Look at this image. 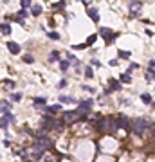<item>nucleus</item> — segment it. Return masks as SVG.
<instances>
[{
    "instance_id": "nucleus-26",
    "label": "nucleus",
    "mask_w": 155,
    "mask_h": 162,
    "mask_svg": "<svg viewBox=\"0 0 155 162\" xmlns=\"http://www.w3.org/2000/svg\"><path fill=\"white\" fill-rule=\"evenodd\" d=\"M85 76H87V78H92V76H94V70H92V69L88 67V69L85 70Z\"/></svg>"
},
{
    "instance_id": "nucleus-25",
    "label": "nucleus",
    "mask_w": 155,
    "mask_h": 162,
    "mask_svg": "<svg viewBox=\"0 0 155 162\" xmlns=\"http://www.w3.org/2000/svg\"><path fill=\"white\" fill-rule=\"evenodd\" d=\"M47 36H49V38H53V40H60V34H58V32H49Z\"/></svg>"
},
{
    "instance_id": "nucleus-31",
    "label": "nucleus",
    "mask_w": 155,
    "mask_h": 162,
    "mask_svg": "<svg viewBox=\"0 0 155 162\" xmlns=\"http://www.w3.org/2000/svg\"><path fill=\"white\" fill-rule=\"evenodd\" d=\"M146 79H148V81H151V79H153V74H150V72H148V74H146Z\"/></svg>"
},
{
    "instance_id": "nucleus-15",
    "label": "nucleus",
    "mask_w": 155,
    "mask_h": 162,
    "mask_svg": "<svg viewBox=\"0 0 155 162\" xmlns=\"http://www.w3.org/2000/svg\"><path fill=\"white\" fill-rule=\"evenodd\" d=\"M96 38H97V34H90L88 38H87V43H85V47H88V45H92V43L96 41Z\"/></svg>"
},
{
    "instance_id": "nucleus-30",
    "label": "nucleus",
    "mask_w": 155,
    "mask_h": 162,
    "mask_svg": "<svg viewBox=\"0 0 155 162\" xmlns=\"http://www.w3.org/2000/svg\"><path fill=\"white\" fill-rule=\"evenodd\" d=\"M6 85H7V86H15V83H13L11 79H6Z\"/></svg>"
},
{
    "instance_id": "nucleus-7",
    "label": "nucleus",
    "mask_w": 155,
    "mask_h": 162,
    "mask_svg": "<svg viewBox=\"0 0 155 162\" xmlns=\"http://www.w3.org/2000/svg\"><path fill=\"white\" fill-rule=\"evenodd\" d=\"M88 16L92 18V22H99V13H97L96 7H90L88 9Z\"/></svg>"
},
{
    "instance_id": "nucleus-18",
    "label": "nucleus",
    "mask_w": 155,
    "mask_h": 162,
    "mask_svg": "<svg viewBox=\"0 0 155 162\" xmlns=\"http://www.w3.org/2000/svg\"><path fill=\"white\" fill-rule=\"evenodd\" d=\"M117 56H119V58H123V60H128V58H130V52H128V50H119Z\"/></svg>"
},
{
    "instance_id": "nucleus-12",
    "label": "nucleus",
    "mask_w": 155,
    "mask_h": 162,
    "mask_svg": "<svg viewBox=\"0 0 155 162\" xmlns=\"http://www.w3.org/2000/svg\"><path fill=\"white\" fill-rule=\"evenodd\" d=\"M31 13H33L34 16H38V15H42V6H38V4H34V6H33V9H31Z\"/></svg>"
},
{
    "instance_id": "nucleus-10",
    "label": "nucleus",
    "mask_w": 155,
    "mask_h": 162,
    "mask_svg": "<svg viewBox=\"0 0 155 162\" xmlns=\"http://www.w3.org/2000/svg\"><path fill=\"white\" fill-rule=\"evenodd\" d=\"M0 31H2V34H11V25H9V24H2V25H0Z\"/></svg>"
},
{
    "instance_id": "nucleus-17",
    "label": "nucleus",
    "mask_w": 155,
    "mask_h": 162,
    "mask_svg": "<svg viewBox=\"0 0 155 162\" xmlns=\"http://www.w3.org/2000/svg\"><path fill=\"white\" fill-rule=\"evenodd\" d=\"M60 101H61V103H74V99L69 97V95H60Z\"/></svg>"
},
{
    "instance_id": "nucleus-6",
    "label": "nucleus",
    "mask_w": 155,
    "mask_h": 162,
    "mask_svg": "<svg viewBox=\"0 0 155 162\" xmlns=\"http://www.w3.org/2000/svg\"><path fill=\"white\" fill-rule=\"evenodd\" d=\"M7 49H9V52L11 54H18L20 52V45L16 41H7Z\"/></svg>"
},
{
    "instance_id": "nucleus-21",
    "label": "nucleus",
    "mask_w": 155,
    "mask_h": 162,
    "mask_svg": "<svg viewBox=\"0 0 155 162\" xmlns=\"http://www.w3.org/2000/svg\"><path fill=\"white\" fill-rule=\"evenodd\" d=\"M60 67H61V70H67V69H69V61H65V60L61 61V60H60Z\"/></svg>"
},
{
    "instance_id": "nucleus-27",
    "label": "nucleus",
    "mask_w": 155,
    "mask_h": 162,
    "mask_svg": "<svg viewBox=\"0 0 155 162\" xmlns=\"http://www.w3.org/2000/svg\"><path fill=\"white\" fill-rule=\"evenodd\" d=\"M135 69H139V65H137V63H132V65H130V69H128V74H130V72H133Z\"/></svg>"
},
{
    "instance_id": "nucleus-19",
    "label": "nucleus",
    "mask_w": 155,
    "mask_h": 162,
    "mask_svg": "<svg viewBox=\"0 0 155 162\" xmlns=\"http://www.w3.org/2000/svg\"><path fill=\"white\" fill-rule=\"evenodd\" d=\"M27 15H29V13H27L25 9H20V11H18V16H16V18H20V20H24V18H25Z\"/></svg>"
},
{
    "instance_id": "nucleus-3",
    "label": "nucleus",
    "mask_w": 155,
    "mask_h": 162,
    "mask_svg": "<svg viewBox=\"0 0 155 162\" xmlns=\"http://www.w3.org/2000/svg\"><path fill=\"white\" fill-rule=\"evenodd\" d=\"M99 34L105 38L107 41H114V40L117 38V34H116V32H112L108 27H101V29H99Z\"/></svg>"
},
{
    "instance_id": "nucleus-29",
    "label": "nucleus",
    "mask_w": 155,
    "mask_h": 162,
    "mask_svg": "<svg viewBox=\"0 0 155 162\" xmlns=\"http://www.w3.org/2000/svg\"><path fill=\"white\" fill-rule=\"evenodd\" d=\"M20 99H22V94H13V101L15 103H18Z\"/></svg>"
},
{
    "instance_id": "nucleus-4",
    "label": "nucleus",
    "mask_w": 155,
    "mask_h": 162,
    "mask_svg": "<svg viewBox=\"0 0 155 162\" xmlns=\"http://www.w3.org/2000/svg\"><path fill=\"white\" fill-rule=\"evenodd\" d=\"M117 124H121V128H125L126 132H130L132 130V124H130V119L126 115H119L117 117Z\"/></svg>"
},
{
    "instance_id": "nucleus-1",
    "label": "nucleus",
    "mask_w": 155,
    "mask_h": 162,
    "mask_svg": "<svg viewBox=\"0 0 155 162\" xmlns=\"http://www.w3.org/2000/svg\"><path fill=\"white\" fill-rule=\"evenodd\" d=\"M54 144H53V140H49V139H40V140H36L34 142V153H33V157L38 160L40 158V155H42V151H45V149H50Z\"/></svg>"
},
{
    "instance_id": "nucleus-20",
    "label": "nucleus",
    "mask_w": 155,
    "mask_h": 162,
    "mask_svg": "<svg viewBox=\"0 0 155 162\" xmlns=\"http://www.w3.org/2000/svg\"><path fill=\"white\" fill-rule=\"evenodd\" d=\"M31 6H33L31 0H22V9H27V7H31Z\"/></svg>"
},
{
    "instance_id": "nucleus-16",
    "label": "nucleus",
    "mask_w": 155,
    "mask_h": 162,
    "mask_svg": "<svg viewBox=\"0 0 155 162\" xmlns=\"http://www.w3.org/2000/svg\"><path fill=\"white\" fill-rule=\"evenodd\" d=\"M7 124H9V119L4 115L2 119H0V128H4V130H6V128H7Z\"/></svg>"
},
{
    "instance_id": "nucleus-5",
    "label": "nucleus",
    "mask_w": 155,
    "mask_h": 162,
    "mask_svg": "<svg viewBox=\"0 0 155 162\" xmlns=\"http://www.w3.org/2000/svg\"><path fill=\"white\" fill-rule=\"evenodd\" d=\"M61 117H63V121L65 123H74L76 119H78V112H61Z\"/></svg>"
},
{
    "instance_id": "nucleus-24",
    "label": "nucleus",
    "mask_w": 155,
    "mask_h": 162,
    "mask_svg": "<svg viewBox=\"0 0 155 162\" xmlns=\"http://www.w3.org/2000/svg\"><path fill=\"white\" fill-rule=\"evenodd\" d=\"M53 7H54V9H63V7H65V2H63V0H61V2H56Z\"/></svg>"
},
{
    "instance_id": "nucleus-22",
    "label": "nucleus",
    "mask_w": 155,
    "mask_h": 162,
    "mask_svg": "<svg viewBox=\"0 0 155 162\" xmlns=\"http://www.w3.org/2000/svg\"><path fill=\"white\" fill-rule=\"evenodd\" d=\"M121 81H125V83H130V81H132L130 74H123V76H121Z\"/></svg>"
},
{
    "instance_id": "nucleus-11",
    "label": "nucleus",
    "mask_w": 155,
    "mask_h": 162,
    "mask_svg": "<svg viewBox=\"0 0 155 162\" xmlns=\"http://www.w3.org/2000/svg\"><path fill=\"white\" fill-rule=\"evenodd\" d=\"M49 61H60V52L58 50H53L49 54Z\"/></svg>"
},
{
    "instance_id": "nucleus-23",
    "label": "nucleus",
    "mask_w": 155,
    "mask_h": 162,
    "mask_svg": "<svg viewBox=\"0 0 155 162\" xmlns=\"http://www.w3.org/2000/svg\"><path fill=\"white\" fill-rule=\"evenodd\" d=\"M24 61H25V63H33V61H34V58L31 56V54H25V56H24Z\"/></svg>"
},
{
    "instance_id": "nucleus-8",
    "label": "nucleus",
    "mask_w": 155,
    "mask_h": 162,
    "mask_svg": "<svg viewBox=\"0 0 155 162\" xmlns=\"http://www.w3.org/2000/svg\"><path fill=\"white\" fill-rule=\"evenodd\" d=\"M45 110H47V114H56V112L61 110V106H60V104H50V106L45 108Z\"/></svg>"
},
{
    "instance_id": "nucleus-13",
    "label": "nucleus",
    "mask_w": 155,
    "mask_h": 162,
    "mask_svg": "<svg viewBox=\"0 0 155 162\" xmlns=\"http://www.w3.org/2000/svg\"><path fill=\"white\" fill-rule=\"evenodd\" d=\"M141 99H142V103H144V104H151V95H150V94H142V95H141Z\"/></svg>"
},
{
    "instance_id": "nucleus-2",
    "label": "nucleus",
    "mask_w": 155,
    "mask_h": 162,
    "mask_svg": "<svg viewBox=\"0 0 155 162\" xmlns=\"http://www.w3.org/2000/svg\"><path fill=\"white\" fill-rule=\"evenodd\" d=\"M146 128H148V121H146V119H135V121H133V133H135V135H144Z\"/></svg>"
},
{
    "instance_id": "nucleus-9",
    "label": "nucleus",
    "mask_w": 155,
    "mask_h": 162,
    "mask_svg": "<svg viewBox=\"0 0 155 162\" xmlns=\"http://www.w3.org/2000/svg\"><path fill=\"white\" fill-rule=\"evenodd\" d=\"M119 88H121V81L110 79V90H119Z\"/></svg>"
},
{
    "instance_id": "nucleus-28",
    "label": "nucleus",
    "mask_w": 155,
    "mask_h": 162,
    "mask_svg": "<svg viewBox=\"0 0 155 162\" xmlns=\"http://www.w3.org/2000/svg\"><path fill=\"white\" fill-rule=\"evenodd\" d=\"M65 86H67V79H61L58 83V88H65Z\"/></svg>"
},
{
    "instance_id": "nucleus-14",
    "label": "nucleus",
    "mask_w": 155,
    "mask_h": 162,
    "mask_svg": "<svg viewBox=\"0 0 155 162\" xmlns=\"http://www.w3.org/2000/svg\"><path fill=\"white\" fill-rule=\"evenodd\" d=\"M45 103H47L45 97H36V99H34V104H36V106H43Z\"/></svg>"
}]
</instances>
